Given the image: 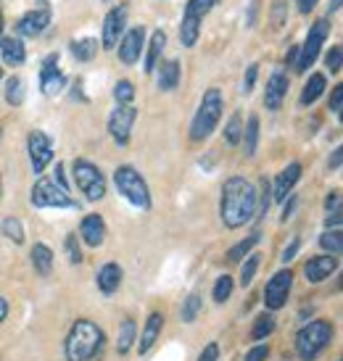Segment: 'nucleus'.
<instances>
[{
    "label": "nucleus",
    "instance_id": "55",
    "mask_svg": "<svg viewBox=\"0 0 343 361\" xmlns=\"http://www.w3.org/2000/svg\"><path fill=\"white\" fill-rule=\"evenodd\" d=\"M293 206H296V198H291V201L285 203V209H283V221L291 216V211H293Z\"/></svg>",
    "mask_w": 343,
    "mask_h": 361
},
{
    "label": "nucleus",
    "instance_id": "49",
    "mask_svg": "<svg viewBox=\"0 0 343 361\" xmlns=\"http://www.w3.org/2000/svg\"><path fill=\"white\" fill-rule=\"evenodd\" d=\"M217 359H219V345L217 343H209L201 351V356H198V361H217Z\"/></svg>",
    "mask_w": 343,
    "mask_h": 361
},
{
    "label": "nucleus",
    "instance_id": "30",
    "mask_svg": "<svg viewBox=\"0 0 343 361\" xmlns=\"http://www.w3.org/2000/svg\"><path fill=\"white\" fill-rule=\"evenodd\" d=\"M275 332V317L272 314H259L256 319H253V327H251V341H264V338H270Z\"/></svg>",
    "mask_w": 343,
    "mask_h": 361
},
{
    "label": "nucleus",
    "instance_id": "43",
    "mask_svg": "<svg viewBox=\"0 0 343 361\" xmlns=\"http://www.w3.org/2000/svg\"><path fill=\"white\" fill-rule=\"evenodd\" d=\"M64 248H66V259H69V264H80L82 251H80V245H77V235H66Z\"/></svg>",
    "mask_w": 343,
    "mask_h": 361
},
{
    "label": "nucleus",
    "instance_id": "31",
    "mask_svg": "<svg viewBox=\"0 0 343 361\" xmlns=\"http://www.w3.org/2000/svg\"><path fill=\"white\" fill-rule=\"evenodd\" d=\"M135 322L132 319H124L121 322V327H119V332H116V351L124 356V353L130 351L132 348V341H135Z\"/></svg>",
    "mask_w": 343,
    "mask_h": 361
},
{
    "label": "nucleus",
    "instance_id": "5",
    "mask_svg": "<svg viewBox=\"0 0 343 361\" xmlns=\"http://www.w3.org/2000/svg\"><path fill=\"white\" fill-rule=\"evenodd\" d=\"M114 185H116L121 198H127L132 206L151 209V190H148V185H145V180H143L140 171L135 169V166H130V164L116 166V171H114Z\"/></svg>",
    "mask_w": 343,
    "mask_h": 361
},
{
    "label": "nucleus",
    "instance_id": "47",
    "mask_svg": "<svg viewBox=\"0 0 343 361\" xmlns=\"http://www.w3.org/2000/svg\"><path fill=\"white\" fill-rule=\"evenodd\" d=\"M325 209L327 214H341V190H333L325 198Z\"/></svg>",
    "mask_w": 343,
    "mask_h": 361
},
{
    "label": "nucleus",
    "instance_id": "2",
    "mask_svg": "<svg viewBox=\"0 0 343 361\" xmlns=\"http://www.w3.org/2000/svg\"><path fill=\"white\" fill-rule=\"evenodd\" d=\"M103 348V330L90 319H77L64 341L66 361H90Z\"/></svg>",
    "mask_w": 343,
    "mask_h": 361
},
{
    "label": "nucleus",
    "instance_id": "13",
    "mask_svg": "<svg viewBox=\"0 0 343 361\" xmlns=\"http://www.w3.org/2000/svg\"><path fill=\"white\" fill-rule=\"evenodd\" d=\"M143 42H145V30L143 27H135V30L124 32L119 40V61L124 66H132L140 61L143 53Z\"/></svg>",
    "mask_w": 343,
    "mask_h": 361
},
{
    "label": "nucleus",
    "instance_id": "7",
    "mask_svg": "<svg viewBox=\"0 0 343 361\" xmlns=\"http://www.w3.org/2000/svg\"><path fill=\"white\" fill-rule=\"evenodd\" d=\"M327 35H330V19L314 21L309 35H306V40H303V45H299V61H296V71H299V74H303V71L309 69L314 61H317L320 48L325 45Z\"/></svg>",
    "mask_w": 343,
    "mask_h": 361
},
{
    "label": "nucleus",
    "instance_id": "59",
    "mask_svg": "<svg viewBox=\"0 0 343 361\" xmlns=\"http://www.w3.org/2000/svg\"><path fill=\"white\" fill-rule=\"evenodd\" d=\"M0 77H3V66H0Z\"/></svg>",
    "mask_w": 343,
    "mask_h": 361
},
{
    "label": "nucleus",
    "instance_id": "8",
    "mask_svg": "<svg viewBox=\"0 0 343 361\" xmlns=\"http://www.w3.org/2000/svg\"><path fill=\"white\" fill-rule=\"evenodd\" d=\"M32 206H37V209H77V201H71L69 192L53 180H37L32 188Z\"/></svg>",
    "mask_w": 343,
    "mask_h": 361
},
{
    "label": "nucleus",
    "instance_id": "9",
    "mask_svg": "<svg viewBox=\"0 0 343 361\" xmlns=\"http://www.w3.org/2000/svg\"><path fill=\"white\" fill-rule=\"evenodd\" d=\"M138 119V109L127 103V106H116L109 116V135L114 137L116 145H127L132 135V124Z\"/></svg>",
    "mask_w": 343,
    "mask_h": 361
},
{
    "label": "nucleus",
    "instance_id": "33",
    "mask_svg": "<svg viewBox=\"0 0 343 361\" xmlns=\"http://www.w3.org/2000/svg\"><path fill=\"white\" fill-rule=\"evenodd\" d=\"M320 245L325 251H330V256H338L343 251V235L341 230H325L320 235Z\"/></svg>",
    "mask_w": 343,
    "mask_h": 361
},
{
    "label": "nucleus",
    "instance_id": "29",
    "mask_svg": "<svg viewBox=\"0 0 343 361\" xmlns=\"http://www.w3.org/2000/svg\"><path fill=\"white\" fill-rule=\"evenodd\" d=\"M262 240V232H251L246 240H241L238 245H232L230 251H227V259L232 261V264H238V261H243L248 253H251V248L256 245V243Z\"/></svg>",
    "mask_w": 343,
    "mask_h": 361
},
{
    "label": "nucleus",
    "instance_id": "46",
    "mask_svg": "<svg viewBox=\"0 0 343 361\" xmlns=\"http://www.w3.org/2000/svg\"><path fill=\"white\" fill-rule=\"evenodd\" d=\"M270 359V345H253L251 351L246 353V361H267Z\"/></svg>",
    "mask_w": 343,
    "mask_h": 361
},
{
    "label": "nucleus",
    "instance_id": "37",
    "mask_svg": "<svg viewBox=\"0 0 343 361\" xmlns=\"http://www.w3.org/2000/svg\"><path fill=\"white\" fill-rule=\"evenodd\" d=\"M241 135H243V116L241 114H232L230 121H227V127H224V140L230 142V145H238V142H241Z\"/></svg>",
    "mask_w": 343,
    "mask_h": 361
},
{
    "label": "nucleus",
    "instance_id": "53",
    "mask_svg": "<svg viewBox=\"0 0 343 361\" xmlns=\"http://www.w3.org/2000/svg\"><path fill=\"white\" fill-rule=\"evenodd\" d=\"M296 61H299V45H293V51L285 56V63H288V66H293V69H296Z\"/></svg>",
    "mask_w": 343,
    "mask_h": 361
},
{
    "label": "nucleus",
    "instance_id": "36",
    "mask_svg": "<svg viewBox=\"0 0 343 361\" xmlns=\"http://www.w3.org/2000/svg\"><path fill=\"white\" fill-rule=\"evenodd\" d=\"M256 269H259V253H248V259L243 261L241 267V285L243 288H248L256 277Z\"/></svg>",
    "mask_w": 343,
    "mask_h": 361
},
{
    "label": "nucleus",
    "instance_id": "58",
    "mask_svg": "<svg viewBox=\"0 0 343 361\" xmlns=\"http://www.w3.org/2000/svg\"><path fill=\"white\" fill-rule=\"evenodd\" d=\"M0 32H3V16H0Z\"/></svg>",
    "mask_w": 343,
    "mask_h": 361
},
{
    "label": "nucleus",
    "instance_id": "16",
    "mask_svg": "<svg viewBox=\"0 0 343 361\" xmlns=\"http://www.w3.org/2000/svg\"><path fill=\"white\" fill-rule=\"evenodd\" d=\"M285 95H288V74L283 69H277L267 82V90H264V106L270 111H277L283 106Z\"/></svg>",
    "mask_w": 343,
    "mask_h": 361
},
{
    "label": "nucleus",
    "instance_id": "38",
    "mask_svg": "<svg viewBox=\"0 0 343 361\" xmlns=\"http://www.w3.org/2000/svg\"><path fill=\"white\" fill-rule=\"evenodd\" d=\"M232 288H235L232 277H230V274H222V277L217 280V285H214V293H212L214 301H217V303H224L232 295Z\"/></svg>",
    "mask_w": 343,
    "mask_h": 361
},
{
    "label": "nucleus",
    "instance_id": "51",
    "mask_svg": "<svg viewBox=\"0 0 343 361\" xmlns=\"http://www.w3.org/2000/svg\"><path fill=\"white\" fill-rule=\"evenodd\" d=\"M341 161H343V148H335V151H333V159L327 161V169H330V171H338V169H341Z\"/></svg>",
    "mask_w": 343,
    "mask_h": 361
},
{
    "label": "nucleus",
    "instance_id": "56",
    "mask_svg": "<svg viewBox=\"0 0 343 361\" xmlns=\"http://www.w3.org/2000/svg\"><path fill=\"white\" fill-rule=\"evenodd\" d=\"M341 8V0H333V3H330V13H333V11H338Z\"/></svg>",
    "mask_w": 343,
    "mask_h": 361
},
{
    "label": "nucleus",
    "instance_id": "48",
    "mask_svg": "<svg viewBox=\"0 0 343 361\" xmlns=\"http://www.w3.org/2000/svg\"><path fill=\"white\" fill-rule=\"evenodd\" d=\"M341 106H343V85H335L333 95H330V111L341 116Z\"/></svg>",
    "mask_w": 343,
    "mask_h": 361
},
{
    "label": "nucleus",
    "instance_id": "21",
    "mask_svg": "<svg viewBox=\"0 0 343 361\" xmlns=\"http://www.w3.org/2000/svg\"><path fill=\"white\" fill-rule=\"evenodd\" d=\"M121 267L119 264H114V261H109V264H103L101 269H98V277H95V282H98V288H101L103 295H112V293H116V288L121 285Z\"/></svg>",
    "mask_w": 343,
    "mask_h": 361
},
{
    "label": "nucleus",
    "instance_id": "18",
    "mask_svg": "<svg viewBox=\"0 0 343 361\" xmlns=\"http://www.w3.org/2000/svg\"><path fill=\"white\" fill-rule=\"evenodd\" d=\"M299 180H301V164L293 161V164H288V166L277 174V180H275V185H272V201H285L288 192L293 190V185Z\"/></svg>",
    "mask_w": 343,
    "mask_h": 361
},
{
    "label": "nucleus",
    "instance_id": "17",
    "mask_svg": "<svg viewBox=\"0 0 343 361\" xmlns=\"http://www.w3.org/2000/svg\"><path fill=\"white\" fill-rule=\"evenodd\" d=\"M335 267H338V259L335 256H314V259H309L306 264H303V274H306V282H312V285H317V282H325L330 274L335 271Z\"/></svg>",
    "mask_w": 343,
    "mask_h": 361
},
{
    "label": "nucleus",
    "instance_id": "57",
    "mask_svg": "<svg viewBox=\"0 0 343 361\" xmlns=\"http://www.w3.org/2000/svg\"><path fill=\"white\" fill-rule=\"evenodd\" d=\"M0 195H3V177H0Z\"/></svg>",
    "mask_w": 343,
    "mask_h": 361
},
{
    "label": "nucleus",
    "instance_id": "4",
    "mask_svg": "<svg viewBox=\"0 0 343 361\" xmlns=\"http://www.w3.org/2000/svg\"><path fill=\"white\" fill-rule=\"evenodd\" d=\"M333 341V324L325 319H314L303 324L296 335V351L303 361H314Z\"/></svg>",
    "mask_w": 343,
    "mask_h": 361
},
{
    "label": "nucleus",
    "instance_id": "23",
    "mask_svg": "<svg viewBox=\"0 0 343 361\" xmlns=\"http://www.w3.org/2000/svg\"><path fill=\"white\" fill-rule=\"evenodd\" d=\"M0 53H3V61L8 66H21L24 59H27V51H24L19 37H3L0 40Z\"/></svg>",
    "mask_w": 343,
    "mask_h": 361
},
{
    "label": "nucleus",
    "instance_id": "1",
    "mask_svg": "<svg viewBox=\"0 0 343 361\" xmlns=\"http://www.w3.org/2000/svg\"><path fill=\"white\" fill-rule=\"evenodd\" d=\"M219 216L224 227L238 230L243 224L256 216V188L246 177H230L222 188V201H219Z\"/></svg>",
    "mask_w": 343,
    "mask_h": 361
},
{
    "label": "nucleus",
    "instance_id": "20",
    "mask_svg": "<svg viewBox=\"0 0 343 361\" xmlns=\"http://www.w3.org/2000/svg\"><path fill=\"white\" fill-rule=\"evenodd\" d=\"M164 330V314L159 311H151L148 314V319H145V327L140 332V343H138V351L140 353H148L153 348V343L159 341V335Z\"/></svg>",
    "mask_w": 343,
    "mask_h": 361
},
{
    "label": "nucleus",
    "instance_id": "60",
    "mask_svg": "<svg viewBox=\"0 0 343 361\" xmlns=\"http://www.w3.org/2000/svg\"><path fill=\"white\" fill-rule=\"evenodd\" d=\"M103 3H109V0H103Z\"/></svg>",
    "mask_w": 343,
    "mask_h": 361
},
{
    "label": "nucleus",
    "instance_id": "52",
    "mask_svg": "<svg viewBox=\"0 0 343 361\" xmlns=\"http://www.w3.org/2000/svg\"><path fill=\"white\" fill-rule=\"evenodd\" d=\"M317 3H320V0H299V11H301V13H309Z\"/></svg>",
    "mask_w": 343,
    "mask_h": 361
},
{
    "label": "nucleus",
    "instance_id": "25",
    "mask_svg": "<svg viewBox=\"0 0 343 361\" xmlns=\"http://www.w3.org/2000/svg\"><path fill=\"white\" fill-rule=\"evenodd\" d=\"M164 48H167V32L164 30H156L151 35V42H148V56H145V66L143 69L151 74L156 66H159V59H162Z\"/></svg>",
    "mask_w": 343,
    "mask_h": 361
},
{
    "label": "nucleus",
    "instance_id": "12",
    "mask_svg": "<svg viewBox=\"0 0 343 361\" xmlns=\"http://www.w3.org/2000/svg\"><path fill=\"white\" fill-rule=\"evenodd\" d=\"M27 151H30V164H32V171L35 174H42L45 166L53 161V142L51 137L45 135L42 130H35L30 132V137H27Z\"/></svg>",
    "mask_w": 343,
    "mask_h": 361
},
{
    "label": "nucleus",
    "instance_id": "50",
    "mask_svg": "<svg viewBox=\"0 0 343 361\" xmlns=\"http://www.w3.org/2000/svg\"><path fill=\"white\" fill-rule=\"evenodd\" d=\"M299 248H301V240H299V238H293V240H291V245H288V248H285V251H283V256H280V259H283L285 264H288V261H293V259H296V253H299Z\"/></svg>",
    "mask_w": 343,
    "mask_h": 361
},
{
    "label": "nucleus",
    "instance_id": "45",
    "mask_svg": "<svg viewBox=\"0 0 343 361\" xmlns=\"http://www.w3.org/2000/svg\"><path fill=\"white\" fill-rule=\"evenodd\" d=\"M256 74H259V63H251L246 77H243V92H251L253 85H256Z\"/></svg>",
    "mask_w": 343,
    "mask_h": 361
},
{
    "label": "nucleus",
    "instance_id": "11",
    "mask_svg": "<svg viewBox=\"0 0 343 361\" xmlns=\"http://www.w3.org/2000/svg\"><path fill=\"white\" fill-rule=\"evenodd\" d=\"M291 288H293V271L280 269L272 280L267 282V288H264V303H267V309L270 311L283 309L285 303H288Z\"/></svg>",
    "mask_w": 343,
    "mask_h": 361
},
{
    "label": "nucleus",
    "instance_id": "24",
    "mask_svg": "<svg viewBox=\"0 0 343 361\" xmlns=\"http://www.w3.org/2000/svg\"><path fill=\"white\" fill-rule=\"evenodd\" d=\"M243 153L248 156V159H253L256 156V145H259V116L256 114H251L248 116V121L243 124Z\"/></svg>",
    "mask_w": 343,
    "mask_h": 361
},
{
    "label": "nucleus",
    "instance_id": "32",
    "mask_svg": "<svg viewBox=\"0 0 343 361\" xmlns=\"http://www.w3.org/2000/svg\"><path fill=\"white\" fill-rule=\"evenodd\" d=\"M71 53L77 61H90L95 53H98V40L92 37H85V40H74L71 42Z\"/></svg>",
    "mask_w": 343,
    "mask_h": 361
},
{
    "label": "nucleus",
    "instance_id": "6",
    "mask_svg": "<svg viewBox=\"0 0 343 361\" xmlns=\"http://www.w3.org/2000/svg\"><path fill=\"white\" fill-rule=\"evenodd\" d=\"M71 174L80 192L88 201H101L106 195V180H103V171L88 159H74L71 161Z\"/></svg>",
    "mask_w": 343,
    "mask_h": 361
},
{
    "label": "nucleus",
    "instance_id": "26",
    "mask_svg": "<svg viewBox=\"0 0 343 361\" xmlns=\"http://www.w3.org/2000/svg\"><path fill=\"white\" fill-rule=\"evenodd\" d=\"M32 267L35 271L40 274V277H48L53 269V251L45 245V243H35V248H32Z\"/></svg>",
    "mask_w": 343,
    "mask_h": 361
},
{
    "label": "nucleus",
    "instance_id": "28",
    "mask_svg": "<svg viewBox=\"0 0 343 361\" xmlns=\"http://www.w3.org/2000/svg\"><path fill=\"white\" fill-rule=\"evenodd\" d=\"M325 85H327V82H325V74H312V77H309V82L303 85L299 103H301V106H312V103L325 92Z\"/></svg>",
    "mask_w": 343,
    "mask_h": 361
},
{
    "label": "nucleus",
    "instance_id": "40",
    "mask_svg": "<svg viewBox=\"0 0 343 361\" xmlns=\"http://www.w3.org/2000/svg\"><path fill=\"white\" fill-rule=\"evenodd\" d=\"M3 235H6L8 240L16 243V245H21V243H24V227H21V221L13 219V216L3 219Z\"/></svg>",
    "mask_w": 343,
    "mask_h": 361
},
{
    "label": "nucleus",
    "instance_id": "35",
    "mask_svg": "<svg viewBox=\"0 0 343 361\" xmlns=\"http://www.w3.org/2000/svg\"><path fill=\"white\" fill-rule=\"evenodd\" d=\"M198 311H201V295L198 293H191L188 298H185V303H182V311H180V317L182 322H195L198 319Z\"/></svg>",
    "mask_w": 343,
    "mask_h": 361
},
{
    "label": "nucleus",
    "instance_id": "41",
    "mask_svg": "<svg viewBox=\"0 0 343 361\" xmlns=\"http://www.w3.org/2000/svg\"><path fill=\"white\" fill-rule=\"evenodd\" d=\"M6 101L13 103V106H19V103L24 101V82H21L19 77H11V80L6 82Z\"/></svg>",
    "mask_w": 343,
    "mask_h": 361
},
{
    "label": "nucleus",
    "instance_id": "39",
    "mask_svg": "<svg viewBox=\"0 0 343 361\" xmlns=\"http://www.w3.org/2000/svg\"><path fill=\"white\" fill-rule=\"evenodd\" d=\"M114 98H116L119 106L132 103V98H135V85H132L130 80H119L116 85H114Z\"/></svg>",
    "mask_w": 343,
    "mask_h": 361
},
{
    "label": "nucleus",
    "instance_id": "42",
    "mask_svg": "<svg viewBox=\"0 0 343 361\" xmlns=\"http://www.w3.org/2000/svg\"><path fill=\"white\" fill-rule=\"evenodd\" d=\"M214 3H217V0H188L185 11H188V13H193V16H198V19H203V16L214 8Z\"/></svg>",
    "mask_w": 343,
    "mask_h": 361
},
{
    "label": "nucleus",
    "instance_id": "10",
    "mask_svg": "<svg viewBox=\"0 0 343 361\" xmlns=\"http://www.w3.org/2000/svg\"><path fill=\"white\" fill-rule=\"evenodd\" d=\"M127 16H130V8L119 3V6H114L109 13H106V19H103V37H101V45L106 51H112L116 48L121 40V35H124V27H127Z\"/></svg>",
    "mask_w": 343,
    "mask_h": 361
},
{
    "label": "nucleus",
    "instance_id": "15",
    "mask_svg": "<svg viewBox=\"0 0 343 361\" xmlns=\"http://www.w3.org/2000/svg\"><path fill=\"white\" fill-rule=\"evenodd\" d=\"M48 24H51V11L35 8L21 16L19 24H16V32H19L21 37H37V35L48 30Z\"/></svg>",
    "mask_w": 343,
    "mask_h": 361
},
{
    "label": "nucleus",
    "instance_id": "14",
    "mask_svg": "<svg viewBox=\"0 0 343 361\" xmlns=\"http://www.w3.org/2000/svg\"><path fill=\"white\" fill-rule=\"evenodd\" d=\"M64 85H66V77L59 71V53H51L48 59L42 61L40 87L45 95H56V92L64 90Z\"/></svg>",
    "mask_w": 343,
    "mask_h": 361
},
{
    "label": "nucleus",
    "instance_id": "34",
    "mask_svg": "<svg viewBox=\"0 0 343 361\" xmlns=\"http://www.w3.org/2000/svg\"><path fill=\"white\" fill-rule=\"evenodd\" d=\"M270 203H272V185L267 182V177L259 180V192H256V214L264 216L267 209H270Z\"/></svg>",
    "mask_w": 343,
    "mask_h": 361
},
{
    "label": "nucleus",
    "instance_id": "3",
    "mask_svg": "<svg viewBox=\"0 0 343 361\" xmlns=\"http://www.w3.org/2000/svg\"><path fill=\"white\" fill-rule=\"evenodd\" d=\"M222 109H224V98L217 87L203 92L201 103H198V111H195V116H193V121H191V140L193 142L206 140V137L217 130V124H219V119H222Z\"/></svg>",
    "mask_w": 343,
    "mask_h": 361
},
{
    "label": "nucleus",
    "instance_id": "54",
    "mask_svg": "<svg viewBox=\"0 0 343 361\" xmlns=\"http://www.w3.org/2000/svg\"><path fill=\"white\" fill-rule=\"evenodd\" d=\"M6 317H8V301L0 295V322L6 319Z\"/></svg>",
    "mask_w": 343,
    "mask_h": 361
},
{
    "label": "nucleus",
    "instance_id": "19",
    "mask_svg": "<svg viewBox=\"0 0 343 361\" xmlns=\"http://www.w3.org/2000/svg\"><path fill=\"white\" fill-rule=\"evenodd\" d=\"M80 238L85 240V245L90 248H98L106 240V221L98 216V214H88L80 224Z\"/></svg>",
    "mask_w": 343,
    "mask_h": 361
},
{
    "label": "nucleus",
    "instance_id": "22",
    "mask_svg": "<svg viewBox=\"0 0 343 361\" xmlns=\"http://www.w3.org/2000/svg\"><path fill=\"white\" fill-rule=\"evenodd\" d=\"M201 21L198 16H193V13H182V21H180V42L185 48H193L195 42H198V35H201Z\"/></svg>",
    "mask_w": 343,
    "mask_h": 361
},
{
    "label": "nucleus",
    "instance_id": "27",
    "mask_svg": "<svg viewBox=\"0 0 343 361\" xmlns=\"http://www.w3.org/2000/svg\"><path fill=\"white\" fill-rule=\"evenodd\" d=\"M177 85H180V61H164L159 71V90L172 92Z\"/></svg>",
    "mask_w": 343,
    "mask_h": 361
},
{
    "label": "nucleus",
    "instance_id": "44",
    "mask_svg": "<svg viewBox=\"0 0 343 361\" xmlns=\"http://www.w3.org/2000/svg\"><path fill=\"white\" fill-rule=\"evenodd\" d=\"M341 59H343L341 45H333V48L327 51V56H325V63H327V69L333 71V74H338V71H341Z\"/></svg>",
    "mask_w": 343,
    "mask_h": 361
}]
</instances>
